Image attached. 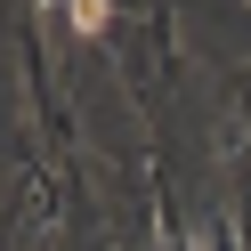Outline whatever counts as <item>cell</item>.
Wrapping results in <instances>:
<instances>
[{"mask_svg":"<svg viewBox=\"0 0 251 251\" xmlns=\"http://www.w3.org/2000/svg\"><path fill=\"white\" fill-rule=\"evenodd\" d=\"M65 17H73V33H81V41H98L105 25H114V0H65Z\"/></svg>","mask_w":251,"mask_h":251,"instance_id":"cell-1","label":"cell"}]
</instances>
